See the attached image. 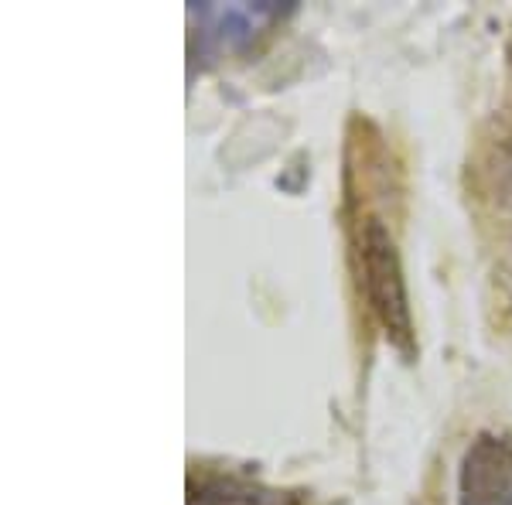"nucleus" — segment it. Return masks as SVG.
<instances>
[{
  "label": "nucleus",
  "instance_id": "2",
  "mask_svg": "<svg viewBox=\"0 0 512 505\" xmlns=\"http://www.w3.org/2000/svg\"><path fill=\"white\" fill-rule=\"evenodd\" d=\"M458 505H512V437L478 434L461 458Z\"/></svg>",
  "mask_w": 512,
  "mask_h": 505
},
{
  "label": "nucleus",
  "instance_id": "1",
  "mask_svg": "<svg viewBox=\"0 0 512 505\" xmlns=\"http://www.w3.org/2000/svg\"><path fill=\"white\" fill-rule=\"evenodd\" d=\"M355 256L359 280L366 287V301L379 328L400 352H414V318H410L407 280H403L396 239L379 215H359L355 222Z\"/></svg>",
  "mask_w": 512,
  "mask_h": 505
},
{
  "label": "nucleus",
  "instance_id": "3",
  "mask_svg": "<svg viewBox=\"0 0 512 505\" xmlns=\"http://www.w3.org/2000/svg\"><path fill=\"white\" fill-rule=\"evenodd\" d=\"M188 499L192 505H301V499L291 492L246 482L236 475H192Z\"/></svg>",
  "mask_w": 512,
  "mask_h": 505
}]
</instances>
